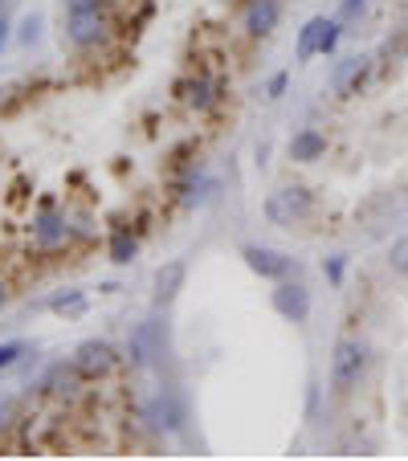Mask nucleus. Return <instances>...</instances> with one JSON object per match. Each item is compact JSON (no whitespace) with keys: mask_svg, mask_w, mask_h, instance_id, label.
<instances>
[{"mask_svg":"<svg viewBox=\"0 0 408 461\" xmlns=\"http://www.w3.org/2000/svg\"><path fill=\"white\" fill-rule=\"evenodd\" d=\"M368 359H371V347L363 339L343 335L339 343L330 347V392H339V396L355 392L363 372H368Z\"/></svg>","mask_w":408,"mask_h":461,"instance_id":"nucleus-1","label":"nucleus"},{"mask_svg":"<svg viewBox=\"0 0 408 461\" xmlns=\"http://www.w3.org/2000/svg\"><path fill=\"white\" fill-rule=\"evenodd\" d=\"M265 221L278 225V229H294V225H302L306 217H311L314 209V196L311 188H302V184H286V188H278V193L265 196Z\"/></svg>","mask_w":408,"mask_h":461,"instance_id":"nucleus-2","label":"nucleus"},{"mask_svg":"<svg viewBox=\"0 0 408 461\" xmlns=\"http://www.w3.org/2000/svg\"><path fill=\"white\" fill-rule=\"evenodd\" d=\"M241 258H245V266L265 282H286L290 278V269H294V258L270 250V245H241Z\"/></svg>","mask_w":408,"mask_h":461,"instance_id":"nucleus-3","label":"nucleus"},{"mask_svg":"<svg viewBox=\"0 0 408 461\" xmlns=\"http://www.w3.org/2000/svg\"><path fill=\"white\" fill-rule=\"evenodd\" d=\"M126 356H131L135 367H147L151 359L164 356V327H159V318H147V323H139V327L131 331V339H126Z\"/></svg>","mask_w":408,"mask_h":461,"instance_id":"nucleus-4","label":"nucleus"},{"mask_svg":"<svg viewBox=\"0 0 408 461\" xmlns=\"http://www.w3.org/2000/svg\"><path fill=\"white\" fill-rule=\"evenodd\" d=\"M270 307L286 323H306L311 318V290L298 286V282H278V290L270 294Z\"/></svg>","mask_w":408,"mask_h":461,"instance_id":"nucleus-5","label":"nucleus"},{"mask_svg":"<svg viewBox=\"0 0 408 461\" xmlns=\"http://www.w3.org/2000/svg\"><path fill=\"white\" fill-rule=\"evenodd\" d=\"M368 78H371V54H351V58H343L339 66H335L330 86H335L339 98H351V95H360Z\"/></svg>","mask_w":408,"mask_h":461,"instance_id":"nucleus-6","label":"nucleus"},{"mask_svg":"<svg viewBox=\"0 0 408 461\" xmlns=\"http://www.w3.org/2000/svg\"><path fill=\"white\" fill-rule=\"evenodd\" d=\"M115 364H118V356H115V347H110L107 339H86V343H78V351H74L78 375H90V380L107 375Z\"/></svg>","mask_w":408,"mask_h":461,"instance_id":"nucleus-7","label":"nucleus"},{"mask_svg":"<svg viewBox=\"0 0 408 461\" xmlns=\"http://www.w3.org/2000/svg\"><path fill=\"white\" fill-rule=\"evenodd\" d=\"M102 33H107V17H102V9H90V12H66V37L74 41L78 49H90L102 41Z\"/></svg>","mask_w":408,"mask_h":461,"instance_id":"nucleus-8","label":"nucleus"},{"mask_svg":"<svg viewBox=\"0 0 408 461\" xmlns=\"http://www.w3.org/2000/svg\"><path fill=\"white\" fill-rule=\"evenodd\" d=\"M282 17V0H249L245 4V33L249 37H270Z\"/></svg>","mask_w":408,"mask_h":461,"instance_id":"nucleus-9","label":"nucleus"},{"mask_svg":"<svg viewBox=\"0 0 408 461\" xmlns=\"http://www.w3.org/2000/svg\"><path fill=\"white\" fill-rule=\"evenodd\" d=\"M188 278V266L184 261H167V266L156 269V290H151V307H167L175 294H180V286H184Z\"/></svg>","mask_w":408,"mask_h":461,"instance_id":"nucleus-10","label":"nucleus"},{"mask_svg":"<svg viewBox=\"0 0 408 461\" xmlns=\"http://www.w3.org/2000/svg\"><path fill=\"white\" fill-rule=\"evenodd\" d=\"M322 152H327V135H322L319 127H302V131H294V139H290L294 164H314Z\"/></svg>","mask_w":408,"mask_h":461,"instance_id":"nucleus-11","label":"nucleus"},{"mask_svg":"<svg viewBox=\"0 0 408 461\" xmlns=\"http://www.w3.org/2000/svg\"><path fill=\"white\" fill-rule=\"evenodd\" d=\"M180 95H184L188 106H196V111H208V106L216 103V82L213 78H188V82H180Z\"/></svg>","mask_w":408,"mask_h":461,"instance_id":"nucleus-12","label":"nucleus"},{"mask_svg":"<svg viewBox=\"0 0 408 461\" xmlns=\"http://www.w3.org/2000/svg\"><path fill=\"white\" fill-rule=\"evenodd\" d=\"M322 29H327V17H311V21H306V25L298 29V45H294V58H298V62H311L314 54H319Z\"/></svg>","mask_w":408,"mask_h":461,"instance_id":"nucleus-13","label":"nucleus"},{"mask_svg":"<svg viewBox=\"0 0 408 461\" xmlns=\"http://www.w3.org/2000/svg\"><path fill=\"white\" fill-rule=\"evenodd\" d=\"M49 310H58V315H82L86 310V290H58L53 298H45Z\"/></svg>","mask_w":408,"mask_h":461,"instance_id":"nucleus-14","label":"nucleus"},{"mask_svg":"<svg viewBox=\"0 0 408 461\" xmlns=\"http://www.w3.org/2000/svg\"><path fill=\"white\" fill-rule=\"evenodd\" d=\"M110 261L115 266H126V261H135V253H139V241L131 237L126 229H115V237H110Z\"/></svg>","mask_w":408,"mask_h":461,"instance_id":"nucleus-15","label":"nucleus"},{"mask_svg":"<svg viewBox=\"0 0 408 461\" xmlns=\"http://www.w3.org/2000/svg\"><path fill=\"white\" fill-rule=\"evenodd\" d=\"M33 233H37L41 245H58V241H66V225H61V217H49V212L45 217H37V229Z\"/></svg>","mask_w":408,"mask_h":461,"instance_id":"nucleus-16","label":"nucleus"},{"mask_svg":"<svg viewBox=\"0 0 408 461\" xmlns=\"http://www.w3.org/2000/svg\"><path fill=\"white\" fill-rule=\"evenodd\" d=\"M25 351H29V343H25V339H9V343H0V372H9V367L17 364Z\"/></svg>","mask_w":408,"mask_h":461,"instance_id":"nucleus-17","label":"nucleus"},{"mask_svg":"<svg viewBox=\"0 0 408 461\" xmlns=\"http://www.w3.org/2000/svg\"><path fill=\"white\" fill-rule=\"evenodd\" d=\"M388 266L392 274H400V278H408V237H400L396 245L388 250Z\"/></svg>","mask_w":408,"mask_h":461,"instance_id":"nucleus-18","label":"nucleus"},{"mask_svg":"<svg viewBox=\"0 0 408 461\" xmlns=\"http://www.w3.org/2000/svg\"><path fill=\"white\" fill-rule=\"evenodd\" d=\"M339 37H343V25H339V21H330V17H327V29H322V37H319V54H322V58H327V54H335Z\"/></svg>","mask_w":408,"mask_h":461,"instance_id":"nucleus-19","label":"nucleus"},{"mask_svg":"<svg viewBox=\"0 0 408 461\" xmlns=\"http://www.w3.org/2000/svg\"><path fill=\"white\" fill-rule=\"evenodd\" d=\"M363 12H368V0H339V21H347V25H355Z\"/></svg>","mask_w":408,"mask_h":461,"instance_id":"nucleus-20","label":"nucleus"},{"mask_svg":"<svg viewBox=\"0 0 408 461\" xmlns=\"http://www.w3.org/2000/svg\"><path fill=\"white\" fill-rule=\"evenodd\" d=\"M37 33H41V17H37V12H29V17L20 21L17 41H20V45H33V41H37Z\"/></svg>","mask_w":408,"mask_h":461,"instance_id":"nucleus-21","label":"nucleus"},{"mask_svg":"<svg viewBox=\"0 0 408 461\" xmlns=\"http://www.w3.org/2000/svg\"><path fill=\"white\" fill-rule=\"evenodd\" d=\"M343 269H347V258H343V253H335V258L322 261V274H327L330 286H339V282H343Z\"/></svg>","mask_w":408,"mask_h":461,"instance_id":"nucleus-22","label":"nucleus"},{"mask_svg":"<svg viewBox=\"0 0 408 461\" xmlns=\"http://www.w3.org/2000/svg\"><path fill=\"white\" fill-rule=\"evenodd\" d=\"M286 86H290V74H286V70H278V74L265 82V98H273V103H278V98L286 95Z\"/></svg>","mask_w":408,"mask_h":461,"instance_id":"nucleus-23","label":"nucleus"},{"mask_svg":"<svg viewBox=\"0 0 408 461\" xmlns=\"http://www.w3.org/2000/svg\"><path fill=\"white\" fill-rule=\"evenodd\" d=\"M90 9H102V0H66V12H90Z\"/></svg>","mask_w":408,"mask_h":461,"instance_id":"nucleus-24","label":"nucleus"},{"mask_svg":"<svg viewBox=\"0 0 408 461\" xmlns=\"http://www.w3.org/2000/svg\"><path fill=\"white\" fill-rule=\"evenodd\" d=\"M9 307V290H4V282H0V310Z\"/></svg>","mask_w":408,"mask_h":461,"instance_id":"nucleus-25","label":"nucleus"},{"mask_svg":"<svg viewBox=\"0 0 408 461\" xmlns=\"http://www.w3.org/2000/svg\"><path fill=\"white\" fill-rule=\"evenodd\" d=\"M4 41H9V25L0 21V49H4Z\"/></svg>","mask_w":408,"mask_h":461,"instance_id":"nucleus-26","label":"nucleus"}]
</instances>
